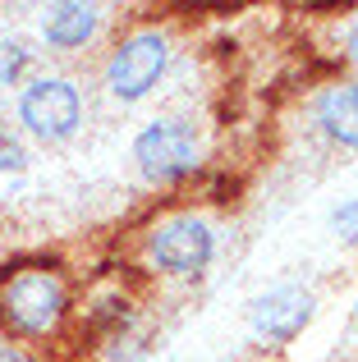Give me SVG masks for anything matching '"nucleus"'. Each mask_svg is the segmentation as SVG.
<instances>
[{"label":"nucleus","mask_w":358,"mask_h":362,"mask_svg":"<svg viewBox=\"0 0 358 362\" xmlns=\"http://www.w3.org/2000/svg\"><path fill=\"white\" fill-rule=\"evenodd\" d=\"M350 317H354V330H358V293H354V308H350Z\"/></svg>","instance_id":"nucleus-15"},{"label":"nucleus","mask_w":358,"mask_h":362,"mask_svg":"<svg viewBox=\"0 0 358 362\" xmlns=\"http://www.w3.org/2000/svg\"><path fill=\"white\" fill-rule=\"evenodd\" d=\"M138 252H143V266L156 280H179V284L202 280L216 262V225L193 206L166 211L143 230Z\"/></svg>","instance_id":"nucleus-3"},{"label":"nucleus","mask_w":358,"mask_h":362,"mask_svg":"<svg viewBox=\"0 0 358 362\" xmlns=\"http://www.w3.org/2000/svg\"><path fill=\"white\" fill-rule=\"evenodd\" d=\"M0 362H37V354L28 344H18V339H9L5 330H0Z\"/></svg>","instance_id":"nucleus-13"},{"label":"nucleus","mask_w":358,"mask_h":362,"mask_svg":"<svg viewBox=\"0 0 358 362\" xmlns=\"http://www.w3.org/2000/svg\"><path fill=\"white\" fill-rule=\"evenodd\" d=\"M335 55H340V64L354 69L350 78H358V5L335 23Z\"/></svg>","instance_id":"nucleus-11"},{"label":"nucleus","mask_w":358,"mask_h":362,"mask_svg":"<svg viewBox=\"0 0 358 362\" xmlns=\"http://www.w3.org/2000/svg\"><path fill=\"white\" fill-rule=\"evenodd\" d=\"M18 133L42 147H64L88 124V97L69 74H33L14 97Z\"/></svg>","instance_id":"nucleus-5"},{"label":"nucleus","mask_w":358,"mask_h":362,"mask_svg":"<svg viewBox=\"0 0 358 362\" xmlns=\"http://www.w3.org/2000/svg\"><path fill=\"white\" fill-rule=\"evenodd\" d=\"M317 321V289L304 280H280L248 303V335L258 349H289Z\"/></svg>","instance_id":"nucleus-6"},{"label":"nucleus","mask_w":358,"mask_h":362,"mask_svg":"<svg viewBox=\"0 0 358 362\" xmlns=\"http://www.w3.org/2000/svg\"><path fill=\"white\" fill-rule=\"evenodd\" d=\"M74 284L55 257H0V330L28 349L55 344L74 321Z\"/></svg>","instance_id":"nucleus-1"},{"label":"nucleus","mask_w":358,"mask_h":362,"mask_svg":"<svg viewBox=\"0 0 358 362\" xmlns=\"http://www.w3.org/2000/svg\"><path fill=\"white\" fill-rule=\"evenodd\" d=\"M5 243H9V225H5V216H0V252H5Z\"/></svg>","instance_id":"nucleus-14"},{"label":"nucleus","mask_w":358,"mask_h":362,"mask_svg":"<svg viewBox=\"0 0 358 362\" xmlns=\"http://www.w3.org/2000/svg\"><path fill=\"white\" fill-rule=\"evenodd\" d=\"M33 64H37V51L28 37H0V88H23L33 78Z\"/></svg>","instance_id":"nucleus-9"},{"label":"nucleus","mask_w":358,"mask_h":362,"mask_svg":"<svg viewBox=\"0 0 358 362\" xmlns=\"http://www.w3.org/2000/svg\"><path fill=\"white\" fill-rule=\"evenodd\" d=\"M28 170V142L18 129H9V124H0V179L5 175H23Z\"/></svg>","instance_id":"nucleus-10"},{"label":"nucleus","mask_w":358,"mask_h":362,"mask_svg":"<svg viewBox=\"0 0 358 362\" xmlns=\"http://www.w3.org/2000/svg\"><path fill=\"white\" fill-rule=\"evenodd\" d=\"M175 64V37L161 23H138L115 37L101 60V88L115 106H138L166 83Z\"/></svg>","instance_id":"nucleus-2"},{"label":"nucleus","mask_w":358,"mask_h":362,"mask_svg":"<svg viewBox=\"0 0 358 362\" xmlns=\"http://www.w3.org/2000/svg\"><path fill=\"white\" fill-rule=\"evenodd\" d=\"M101 28H106V5H92V0H55L37 14V37L55 55L88 51Z\"/></svg>","instance_id":"nucleus-7"},{"label":"nucleus","mask_w":358,"mask_h":362,"mask_svg":"<svg viewBox=\"0 0 358 362\" xmlns=\"http://www.w3.org/2000/svg\"><path fill=\"white\" fill-rule=\"evenodd\" d=\"M331 230L340 243L358 247V197H345L340 206H331Z\"/></svg>","instance_id":"nucleus-12"},{"label":"nucleus","mask_w":358,"mask_h":362,"mask_svg":"<svg viewBox=\"0 0 358 362\" xmlns=\"http://www.w3.org/2000/svg\"><path fill=\"white\" fill-rule=\"evenodd\" d=\"M308 119L331 147L358 151V78H350V74L326 78L308 101Z\"/></svg>","instance_id":"nucleus-8"},{"label":"nucleus","mask_w":358,"mask_h":362,"mask_svg":"<svg viewBox=\"0 0 358 362\" xmlns=\"http://www.w3.org/2000/svg\"><path fill=\"white\" fill-rule=\"evenodd\" d=\"M129 156H134V170L152 188H179L202 175L207 142H202V129L188 115H156L134 133Z\"/></svg>","instance_id":"nucleus-4"}]
</instances>
